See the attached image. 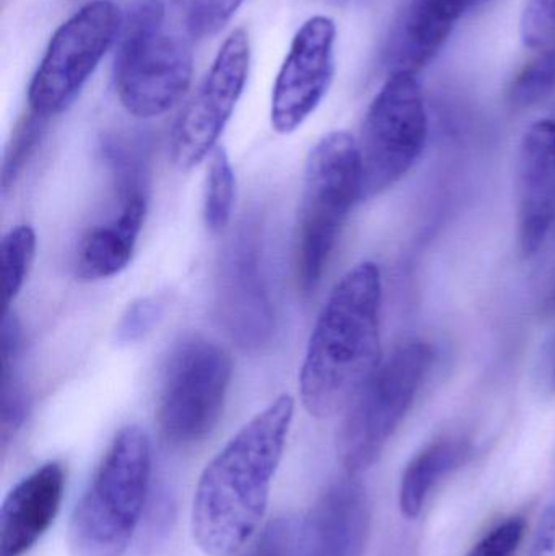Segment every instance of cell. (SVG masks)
I'll use <instances>...</instances> for the list:
<instances>
[{
    "mask_svg": "<svg viewBox=\"0 0 555 556\" xmlns=\"http://www.w3.org/2000/svg\"><path fill=\"white\" fill-rule=\"evenodd\" d=\"M555 222V121L534 123L525 134L518 168V241L533 256Z\"/></svg>",
    "mask_w": 555,
    "mask_h": 556,
    "instance_id": "cell-14",
    "label": "cell"
},
{
    "mask_svg": "<svg viewBox=\"0 0 555 556\" xmlns=\"http://www.w3.org/2000/svg\"><path fill=\"white\" fill-rule=\"evenodd\" d=\"M46 124H48V119L28 110V114L20 121L16 129L13 130L12 139H10L9 147H7L5 159H3V192L16 181L20 173H22L23 166H25L29 156L35 152L36 147L41 142Z\"/></svg>",
    "mask_w": 555,
    "mask_h": 556,
    "instance_id": "cell-22",
    "label": "cell"
},
{
    "mask_svg": "<svg viewBox=\"0 0 555 556\" xmlns=\"http://www.w3.org/2000/svg\"><path fill=\"white\" fill-rule=\"evenodd\" d=\"M192 0H134L124 12L113 80L127 113L163 116L188 93L194 75Z\"/></svg>",
    "mask_w": 555,
    "mask_h": 556,
    "instance_id": "cell-3",
    "label": "cell"
},
{
    "mask_svg": "<svg viewBox=\"0 0 555 556\" xmlns=\"http://www.w3.org/2000/svg\"><path fill=\"white\" fill-rule=\"evenodd\" d=\"M237 178L230 159L222 147L212 152L204 192V222L212 233L228 227L234 214Z\"/></svg>",
    "mask_w": 555,
    "mask_h": 556,
    "instance_id": "cell-19",
    "label": "cell"
},
{
    "mask_svg": "<svg viewBox=\"0 0 555 556\" xmlns=\"http://www.w3.org/2000/svg\"><path fill=\"white\" fill-rule=\"evenodd\" d=\"M300 521L295 518L273 519L240 556H299Z\"/></svg>",
    "mask_w": 555,
    "mask_h": 556,
    "instance_id": "cell-23",
    "label": "cell"
},
{
    "mask_svg": "<svg viewBox=\"0 0 555 556\" xmlns=\"http://www.w3.org/2000/svg\"><path fill=\"white\" fill-rule=\"evenodd\" d=\"M370 526L367 489L357 476L348 473L300 521L299 556H364Z\"/></svg>",
    "mask_w": 555,
    "mask_h": 556,
    "instance_id": "cell-13",
    "label": "cell"
},
{
    "mask_svg": "<svg viewBox=\"0 0 555 556\" xmlns=\"http://www.w3.org/2000/svg\"><path fill=\"white\" fill-rule=\"evenodd\" d=\"M432 363V346L411 340L388 356L352 399L338 434V456L349 476H361L380 459Z\"/></svg>",
    "mask_w": 555,
    "mask_h": 556,
    "instance_id": "cell-6",
    "label": "cell"
},
{
    "mask_svg": "<svg viewBox=\"0 0 555 556\" xmlns=\"http://www.w3.org/2000/svg\"><path fill=\"white\" fill-rule=\"evenodd\" d=\"M124 12L113 0H90L49 39L28 87V110L45 119L67 111L106 52L116 45Z\"/></svg>",
    "mask_w": 555,
    "mask_h": 556,
    "instance_id": "cell-7",
    "label": "cell"
},
{
    "mask_svg": "<svg viewBox=\"0 0 555 556\" xmlns=\"http://www.w3.org/2000/svg\"><path fill=\"white\" fill-rule=\"evenodd\" d=\"M555 90V39L515 78L510 87V103L530 108L550 97Z\"/></svg>",
    "mask_w": 555,
    "mask_h": 556,
    "instance_id": "cell-21",
    "label": "cell"
},
{
    "mask_svg": "<svg viewBox=\"0 0 555 556\" xmlns=\"http://www.w3.org/2000/svg\"><path fill=\"white\" fill-rule=\"evenodd\" d=\"M547 384H550V391L555 394V340L553 350L550 355V368H547Z\"/></svg>",
    "mask_w": 555,
    "mask_h": 556,
    "instance_id": "cell-31",
    "label": "cell"
},
{
    "mask_svg": "<svg viewBox=\"0 0 555 556\" xmlns=\"http://www.w3.org/2000/svg\"><path fill=\"white\" fill-rule=\"evenodd\" d=\"M26 394L13 372L2 375V444L7 446L25 421Z\"/></svg>",
    "mask_w": 555,
    "mask_h": 556,
    "instance_id": "cell-28",
    "label": "cell"
},
{
    "mask_svg": "<svg viewBox=\"0 0 555 556\" xmlns=\"http://www.w3.org/2000/svg\"><path fill=\"white\" fill-rule=\"evenodd\" d=\"M527 522L524 518H510L492 529L466 556H514L524 541Z\"/></svg>",
    "mask_w": 555,
    "mask_h": 556,
    "instance_id": "cell-26",
    "label": "cell"
},
{
    "mask_svg": "<svg viewBox=\"0 0 555 556\" xmlns=\"http://www.w3.org/2000/svg\"><path fill=\"white\" fill-rule=\"evenodd\" d=\"M243 3L244 0H192L199 38L218 35Z\"/></svg>",
    "mask_w": 555,
    "mask_h": 556,
    "instance_id": "cell-27",
    "label": "cell"
},
{
    "mask_svg": "<svg viewBox=\"0 0 555 556\" xmlns=\"http://www.w3.org/2000/svg\"><path fill=\"white\" fill-rule=\"evenodd\" d=\"M163 311L165 307L159 298L146 296L134 301L117 324V342L134 343L143 339L160 323Z\"/></svg>",
    "mask_w": 555,
    "mask_h": 556,
    "instance_id": "cell-25",
    "label": "cell"
},
{
    "mask_svg": "<svg viewBox=\"0 0 555 556\" xmlns=\"http://www.w3.org/2000/svg\"><path fill=\"white\" fill-rule=\"evenodd\" d=\"M471 454V443L465 438H442L420 451L401 480L400 508L404 518L416 519L437 485L453 470L462 467Z\"/></svg>",
    "mask_w": 555,
    "mask_h": 556,
    "instance_id": "cell-18",
    "label": "cell"
},
{
    "mask_svg": "<svg viewBox=\"0 0 555 556\" xmlns=\"http://www.w3.org/2000/svg\"><path fill=\"white\" fill-rule=\"evenodd\" d=\"M336 41L338 26L326 15L312 16L297 29L270 97L277 134L299 130L325 100L336 75Z\"/></svg>",
    "mask_w": 555,
    "mask_h": 556,
    "instance_id": "cell-12",
    "label": "cell"
},
{
    "mask_svg": "<svg viewBox=\"0 0 555 556\" xmlns=\"http://www.w3.org/2000/svg\"><path fill=\"white\" fill-rule=\"evenodd\" d=\"M3 290H5V309H9L16 294L22 290L36 253V233L29 225L12 228L3 237L2 247Z\"/></svg>",
    "mask_w": 555,
    "mask_h": 556,
    "instance_id": "cell-20",
    "label": "cell"
},
{
    "mask_svg": "<svg viewBox=\"0 0 555 556\" xmlns=\"http://www.w3.org/2000/svg\"><path fill=\"white\" fill-rule=\"evenodd\" d=\"M528 556H555V500L544 509Z\"/></svg>",
    "mask_w": 555,
    "mask_h": 556,
    "instance_id": "cell-29",
    "label": "cell"
},
{
    "mask_svg": "<svg viewBox=\"0 0 555 556\" xmlns=\"http://www.w3.org/2000/svg\"><path fill=\"white\" fill-rule=\"evenodd\" d=\"M527 48L543 49L555 39V0H527L520 22Z\"/></svg>",
    "mask_w": 555,
    "mask_h": 556,
    "instance_id": "cell-24",
    "label": "cell"
},
{
    "mask_svg": "<svg viewBox=\"0 0 555 556\" xmlns=\"http://www.w3.org/2000/svg\"><path fill=\"white\" fill-rule=\"evenodd\" d=\"M234 375L230 353L202 336L185 337L173 349L160 391L163 437L176 446L201 443L220 421Z\"/></svg>",
    "mask_w": 555,
    "mask_h": 556,
    "instance_id": "cell-9",
    "label": "cell"
},
{
    "mask_svg": "<svg viewBox=\"0 0 555 556\" xmlns=\"http://www.w3.org/2000/svg\"><path fill=\"white\" fill-rule=\"evenodd\" d=\"M427 136L429 116L417 74L391 71L368 108L358 142L362 201L404 178L422 155Z\"/></svg>",
    "mask_w": 555,
    "mask_h": 556,
    "instance_id": "cell-8",
    "label": "cell"
},
{
    "mask_svg": "<svg viewBox=\"0 0 555 556\" xmlns=\"http://www.w3.org/2000/svg\"><path fill=\"white\" fill-rule=\"evenodd\" d=\"M65 470L48 463L16 483L0 509V556L28 554L48 532L61 509Z\"/></svg>",
    "mask_w": 555,
    "mask_h": 556,
    "instance_id": "cell-15",
    "label": "cell"
},
{
    "mask_svg": "<svg viewBox=\"0 0 555 556\" xmlns=\"http://www.w3.org/2000/svg\"><path fill=\"white\" fill-rule=\"evenodd\" d=\"M152 473V450L146 431L124 427L111 441L71 522V556H124L139 528Z\"/></svg>",
    "mask_w": 555,
    "mask_h": 556,
    "instance_id": "cell-4",
    "label": "cell"
},
{
    "mask_svg": "<svg viewBox=\"0 0 555 556\" xmlns=\"http://www.w3.org/2000/svg\"><path fill=\"white\" fill-rule=\"evenodd\" d=\"M321 2L329 3V5L342 7V9H348V7L362 5V3L367 2V0H321Z\"/></svg>",
    "mask_w": 555,
    "mask_h": 556,
    "instance_id": "cell-32",
    "label": "cell"
},
{
    "mask_svg": "<svg viewBox=\"0 0 555 556\" xmlns=\"http://www.w3.org/2000/svg\"><path fill=\"white\" fill-rule=\"evenodd\" d=\"M543 309L544 313H555V276L551 281L546 298H544Z\"/></svg>",
    "mask_w": 555,
    "mask_h": 556,
    "instance_id": "cell-30",
    "label": "cell"
},
{
    "mask_svg": "<svg viewBox=\"0 0 555 556\" xmlns=\"http://www.w3.org/2000/svg\"><path fill=\"white\" fill-rule=\"evenodd\" d=\"M293 414V399L280 395L205 466L191 511L192 539L202 554H240L260 532Z\"/></svg>",
    "mask_w": 555,
    "mask_h": 556,
    "instance_id": "cell-1",
    "label": "cell"
},
{
    "mask_svg": "<svg viewBox=\"0 0 555 556\" xmlns=\"http://www.w3.org/2000/svg\"><path fill=\"white\" fill-rule=\"evenodd\" d=\"M215 307L225 332L241 349H261L273 337L276 316L263 270V237L254 218L241 222L222 251Z\"/></svg>",
    "mask_w": 555,
    "mask_h": 556,
    "instance_id": "cell-11",
    "label": "cell"
},
{
    "mask_svg": "<svg viewBox=\"0 0 555 556\" xmlns=\"http://www.w3.org/2000/svg\"><path fill=\"white\" fill-rule=\"evenodd\" d=\"M147 217V192L121 198L117 217L91 228L77 251L75 274L80 280L94 281L123 273L136 251Z\"/></svg>",
    "mask_w": 555,
    "mask_h": 556,
    "instance_id": "cell-17",
    "label": "cell"
},
{
    "mask_svg": "<svg viewBox=\"0 0 555 556\" xmlns=\"http://www.w3.org/2000/svg\"><path fill=\"white\" fill-rule=\"evenodd\" d=\"M489 0H411L393 38L394 71L419 74L436 59L463 16Z\"/></svg>",
    "mask_w": 555,
    "mask_h": 556,
    "instance_id": "cell-16",
    "label": "cell"
},
{
    "mask_svg": "<svg viewBox=\"0 0 555 556\" xmlns=\"http://www.w3.org/2000/svg\"><path fill=\"white\" fill-rule=\"evenodd\" d=\"M250 65V33L234 29L173 127L172 160L181 172L194 168L217 149L247 87Z\"/></svg>",
    "mask_w": 555,
    "mask_h": 556,
    "instance_id": "cell-10",
    "label": "cell"
},
{
    "mask_svg": "<svg viewBox=\"0 0 555 556\" xmlns=\"http://www.w3.org/2000/svg\"><path fill=\"white\" fill-rule=\"evenodd\" d=\"M381 274L362 263L329 294L300 369V397L312 417L348 408L381 365Z\"/></svg>",
    "mask_w": 555,
    "mask_h": 556,
    "instance_id": "cell-2",
    "label": "cell"
},
{
    "mask_svg": "<svg viewBox=\"0 0 555 556\" xmlns=\"http://www.w3.org/2000/svg\"><path fill=\"white\" fill-rule=\"evenodd\" d=\"M361 185L357 140L345 130L326 134L306 160L300 199L295 267L303 294L321 281Z\"/></svg>",
    "mask_w": 555,
    "mask_h": 556,
    "instance_id": "cell-5",
    "label": "cell"
}]
</instances>
